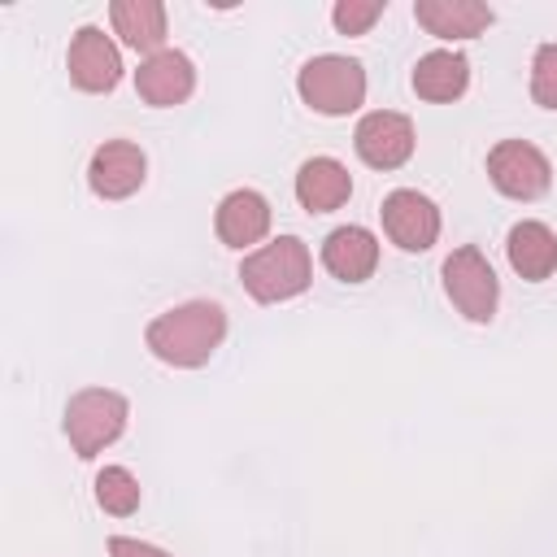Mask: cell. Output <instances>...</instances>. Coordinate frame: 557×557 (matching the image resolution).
<instances>
[{"label":"cell","instance_id":"cell-7","mask_svg":"<svg viewBox=\"0 0 557 557\" xmlns=\"http://www.w3.org/2000/svg\"><path fill=\"white\" fill-rule=\"evenodd\" d=\"M383 231L396 248L405 252H426L435 239H440V209L431 196L413 191V187H400L383 200Z\"/></svg>","mask_w":557,"mask_h":557},{"label":"cell","instance_id":"cell-21","mask_svg":"<svg viewBox=\"0 0 557 557\" xmlns=\"http://www.w3.org/2000/svg\"><path fill=\"white\" fill-rule=\"evenodd\" d=\"M383 17V0H339L331 9V22L339 35H366Z\"/></svg>","mask_w":557,"mask_h":557},{"label":"cell","instance_id":"cell-20","mask_svg":"<svg viewBox=\"0 0 557 557\" xmlns=\"http://www.w3.org/2000/svg\"><path fill=\"white\" fill-rule=\"evenodd\" d=\"M531 100L540 109H557V44H540L531 57Z\"/></svg>","mask_w":557,"mask_h":557},{"label":"cell","instance_id":"cell-19","mask_svg":"<svg viewBox=\"0 0 557 557\" xmlns=\"http://www.w3.org/2000/svg\"><path fill=\"white\" fill-rule=\"evenodd\" d=\"M96 500H100L104 513L126 518V513L139 509V479H135L126 466H104V470L96 474Z\"/></svg>","mask_w":557,"mask_h":557},{"label":"cell","instance_id":"cell-17","mask_svg":"<svg viewBox=\"0 0 557 557\" xmlns=\"http://www.w3.org/2000/svg\"><path fill=\"white\" fill-rule=\"evenodd\" d=\"M470 87V61L461 52H448V48H435L426 57H418L413 65V91L431 104H448L457 96H466Z\"/></svg>","mask_w":557,"mask_h":557},{"label":"cell","instance_id":"cell-13","mask_svg":"<svg viewBox=\"0 0 557 557\" xmlns=\"http://www.w3.org/2000/svg\"><path fill=\"white\" fill-rule=\"evenodd\" d=\"M322 265L339 283H366L379 265V239L366 226H335L322 239Z\"/></svg>","mask_w":557,"mask_h":557},{"label":"cell","instance_id":"cell-16","mask_svg":"<svg viewBox=\"0 0 557 557\" xmlns=\"http://www.w3.org/2000/svg\"><path fill=\"white\" fill-rule=\"evenodd\" d=\"M109 22H113V35H122V44L135 52L152 57L165 48V4L157 0H113Z\"/></svg>","mask_w":557,"mask_h":557},{"label":"cell","instance_id":"cell-3","mask_svg":"<svg viewBox=\"0 0 557 557\" xmlns=\"http://www.w3.org/2000/svg\"><path fill=\"white\" fill-rule=\"evenodd\" d=\"M296 91H300V100H305L313 113L344 117V113H357L361 100H366V70H361V61H352V57L322 52V57H313V61L300 65Z\"/></svg>","mask_w":557,"mask_h":557},{"label":"cell","instance_id":"cell-11","mask_svg":"<svg viewBox=\"0 0 557 557\" xmlns=\"http://www.w3.org/2000/svg\"><path fill=\"white\" fill-rule=\"evenodd\" d=\"M70 83L78 91H113L117 78H122V57H117V44L100 30V26H83L74 39H70Z\"/></svg>","mask_w":557,"mask_h":557},{"label":"cell","instance_id":"cell-12","mask_svg":"<svg viewBox=\"0 0 557 557\" xmlns=\"http://www.w3.org/2000/svg\"><path fill=\"white\" fill-rule=\"evenodd\" d=\"M213 231L226 248H252L265 239L270 231V200L252 187H239L231 196H222L218 213H213Z\"/></svg>","mask_w":557,"mask_h":557},{"label":"cell","instance_id":"cell-9","mask_svg":"<svg viewBox=\"0 0 557 557\" xmlns=\"http://www.w3.org/2000/svg\"><path fill=\"white\" fill-rule=\"evenodd\" d=\"M135 91H139L144 104H157V109L183 104L196 91V65H191V57L178 52V48H161V52L144 57L139 70H135Z\"/></svg>","mask_w":557,"mask_h":557},{"label":"cell","instance_id":"cell-10","mask_svg":"<svg viewBox=\"0 0 557 557\" xmlns=\"http://www.w3.org/2000/svg\"><path fill=\"white\" fill-rule=\"evenodd\" d=\"M144 174H148V157L139 144L131 139H109L91 152V165H87V183L96 196L104 200H126L131 191L144 187Z\"/></svg>","mask_w":557,"mask_h":557},{"label":"cell","instance_id":"cell-4","mask_svg":"<svg viewBox=\"0 0 557 557\" xmlns=\"http://www.w3.org/2000/svg\"><path fill=\"white\" fill-rule=\"evenodd\" d=\"M126 396L122 392H109V387H83L70 396L65 405V440L70 448L91 461L96 453H104L122 431H126Z\"/></svg>","mask_w":557,"mask_h":557},{"label":"cell","instance_id":"cell-22","mask_svg":"<svg viewBox=\"0 0 557 557\" xmlns=\"http://www.w3.org/2000/svg\"><path fill=\"white\" fill-rule=\"evenodd\" d=\"M109 557H170V553L157 544L131 540V535H109Z\"/></svg>","mask_w":557,"mask_h":557},{"label":"cell","instance_id":"cell-15","mask_svg":"<svg viewBox=\"0 0 557 557\" xmlns=\"http://www.w3.org/2000/svg\"><path fill=\"white\" fill-rule=\"evenodd\" d=\"M352 196V174L335 157H309L296 170V200L309 213H331Z\"/></svg>","mask_w":557,"mask_h":557},{"label":"cell","instance_id":"cell-5","mask_svg":"<svg viewBox=\"0 0 557 557\" xmlns=\"http://www.w3.org/2000/svg\"><path fill=\"white\" fill-rule=\"evenodd\" d=\"M440 274H444V292H448V300L457 305V313H461L466 322H492V318H496L500 283H496L492 261H487L474 244L453 248Z\"/></svg>","mask_w":557,"mask_h":557},{"label":"cell","instance_id":"cell-14","mask_svg":"<svg viewBox=\"0 0 557 557\" xmlns=\"http://www.w3.org/2000/svg\"><path fill=\"white\" fill-rule=\"evenodd\" d=\"M413 17L435 39H474L492 26V9L483 0H418Z\"/></svg>","mask_w":557,"mask_h":557},{"label":"cell","instance_id":"cell-8","mask_svg":"<svg viewBox=\"0 0 557 557\" xmlns=\"http://www.w3.org/2000/svg\"><path fill=\"white\" fill-rule=\"evenodd\" d=\"M352 144H357V157L374 170H396L413 157V122L405 113H392V109H374L357 122L352 131Z\"/></svg>","mask_w":557,"mask_h":557},{"label":"cell","instance_id":"cell-2","mask_svg":"<svg viewBox=\"0 0 557 557\" xmlns=\"http://www.w3.org/2000/svg\"><path fill=\"white\" fill-rule=\"evenodd\" d=\"M313 278V257L305 248V239L296 235H278L261 248H252L239 265V283L252 300L261 305H278V300H292L309 287Z\"/></svg>","mask_w":557,"mask_h":557},{"label":"cell","instance_id":"cell-6","mask_svg":"<svg viewBox=\"0 0 557 557\" xmlns=\"http://www.w3.org/2000/svg\"><path fill=\"white\" fill-rule=\"evenodd\" d=\"M487 178L509 200H535V196L548 191L553 165H548V157L535 144H527V139H500L487 152Z\"/></svg>","mask_w":557,"mask_h":557},{"label":"cell","instance_id":"cell-1","mask_svg":"<svg viewBox=\"0 0 557 557\" xmlns=\"http://www.w3.org/2000/svg\"><path fill=\"white\" fill-rule=\"evenodd\" d=\"M226 339V313L222 305L213 300H187V305H174L165 313H157L144 331V344L157 361L165 366H178V370H196L205 366L218 344Z\"/></svg>","mask_w":557,"mask_h":557},{"label":"cell","instance_id":"cell-18","mask_svg":"<svg viewBox=\"0 0 557 557\" xmlns=\"http://www.w3.org/2000/svg\"><path fill=\"white\" fill-rule=\"evenodd\" d=\"M505 252H509V265H513L527 283H544V278L557 270V235H553L544 222H535V218H527V222H518V226L509 231Z\"/></svg>","mask_w":557,"mask_h":557}]
</instances>
